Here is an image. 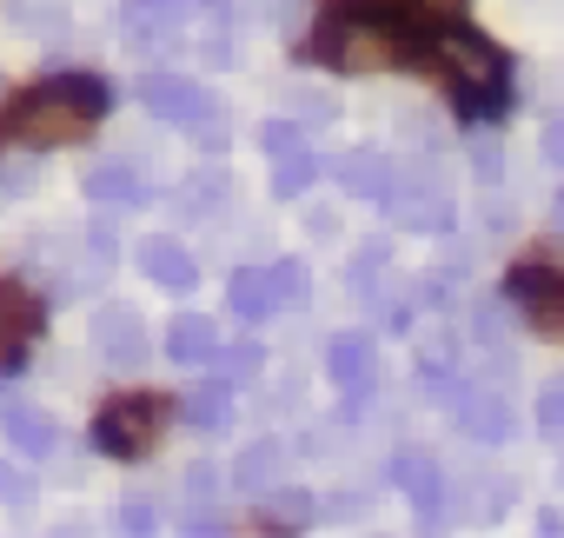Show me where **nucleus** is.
<instances>
[{
	"label": "nucleus",
	"instance_id": "4",
	"mask_svg": "<svg viewBox=\"0 0 564 538\" xmlns=\"http://www.w3.org/2000/svg\"><path fill=\"white\" fill-rule=\"evenodd\" d=\"M160 426H166V399L133 392V399L100 406V419H94V445L113 452V459H140V452L160 439Z\"/></svg>",
	"mask_w": 564,
	"mask_h": 538
},
{
	"label": "nucleus",
	"instance_id": "1",
	"mask_svg": "<svg viewBox=\"0 0 564 538\" xmlns=\"http://www.w3.org/2000/svg\"><path fill=\"white\" fill-rule=\"evenodd\" d=\"M107 107H113V87H107L100 74H61V80L34 87V94L8 114V127H14V140H28V147H74V140L94 133V120H100Z\"/></svg>",
	"mask_w": 564,
	"mask_h": 538
},
{
	"label": "nucleus",
	"instance_id": "41",
	"mask_svg": "<svg viewBox=\"0 0 564 538\" xmlns=\"http://www.w3.org/2000/svg\"><path fill=\"white\" fill-rule=\"evenodd\" d=\"M551 226H557V233H564V186H557V193H551Z\"/></svg>",
	"mask_w": 564,
	"mask_h": 538
},
{
	"label": "nucleus",
	"instance_id": "18",
	"mask_svg": "<svg viewBox=\"0 0 564 538\" xmlns=\"http://www.w3.org/2000/svg\"><path fill=\"white\" fill-rule=\"evenodd\" d=\"M87 200H100V206H147L153 193H147V180H140L133 166L107 160V166H94V173H87Z\"/></svg>",
	"mask_w": 564,
	"mask_h": 538
},
{
	"label": "nucleus",
	"instance_id": "13",
	"mask_svg": "<svg viewBox=\"0 0 564 538\" xmlns=\"http://www.w3.org/2000/svg\"><path fill=\"white\" fill-rule=\"evenodd\" d=\"M279 472H286V445H279V439H252V445L232 459V485H239L246 498H265V492L279 485Z\"/></svg>",
	"mask_w": 564,
	"mask_h": 538
},
{
	"label": "nucleus",
	"instance_id": "16",
	"mask_svg": "<svg viewBox=\"0 0 564 538\" xmlns=\"http://www.w3.org/2000/svg\"><path fill=\"white\" fill-rule=\"evenodd\" d=\"M226 306L246 320V326H259V320H272L279 313V293H272V266L259 273V266H246V273H232V287H226Z\"/></svg>",
	"mask_w": 564,
	"mask_h": 538
},
{
	"label": "nucleus",
	"instance_id": "10",
	"mask_svg": "<svg viewBox=\"0 0 564 538\" xmlns=\"http://www.w3.org/2000/svg\"><path fill=\"white\" fill-rule=\"evenodd\" d=\"M94 353L107 359V366H140L147 359V320L133 313V306H100L94 313Z\"/></svg>",
	"mask_w": 564,
	"mask_h": 538
},
{
	"label": "nucleus",
	"instance_id": "40",
	"mask_svg": "<svg viewBox=\"0 0 564 538\" xmlns=\"http://www.w3.org/2000/svg\"><path fill=\"white\" fill-rule=\"evenodd\" d=\"M419 8H425L432 21H458V14H465V0H419Z\"/></svg>",
	"mask_w": 564,
	"mask_h": 538
},
{
	"label": "nucleus",
	"instance_id": "21",
	"mask_svg": "<svg viewBox=\"0 0 564 538\" xmlns=\"http://www.w3.org/2000/svg\"><path fill=\"white\" fill-rule=\"evenodd\" d=\"M180 412H186V426H199V432H226V419H232V386H226V379H213V386L186 392V399H180Z\"/></svg>",
	"mask_w": 564,
	"mask_h": 538
},
{
	"label": "nucleus",
	"instance_id": "34",
	"mask_svg": "<svg viewBox=\"0 0 564 538\" xmlns=\"http://www.w3.org/2000/svg\"><path fill=\"white\" fill-rule=\"evenodd\" d=\"M505 333V300H478V340H498Z\"/></svg>",
	"mask_w": 564,
	"mask_h": 538
},
{
	"label": "nucleus",
	"instance_id": "15",
	"mask_svg": "<svg viewBox=\"0 0 564 538\" xmlns=\"http://www.w3.org/2000/svg\"><path fill=\"white\" fill-rule=\"evenodd\" d=\"M140 273L166 293H186L193 287V252L180 239H140Z\"/></svg>",
	"mask_w": 564,
	"mask_h": 538
},
{
	"label": "nucleus",
	"instance_id": "8",
	"mask_svg": "<svg viewBox=\"0 0 564 538\" xmlns=\"http://www.w3.org/2000/svg\"><path fill=\"white\" fill-rule=\"evenodd\" d=\"M326 373H333V386L346 392V412H359V406L372 399V379H379L372 340H366V333H339V340L326 346Z\"/></svg>",
	"mask_w": 564,
	"mask_h": 538
},
{
	"label": "nucleus",
	"instance_id": "17",
	"mask_svg": "<svg viewBox=\"0 0 564 538\" xmlns=\"http://www.w3.org/2000/svg\"><path fill=\"white\" fill-rule=\"evenodd\" d=\"M186 14H193V0H127V41H133V47H140V41H160V34H173Z\"/></svg>",
	"mask_w": 564,
	"mask_h": 538
},
{
	"label": "nucleus",
	"instance_id": "19",
	"mask_svg": "<svg viewBox=\"0 0 564 538\" xmlns=\"http://www.w3.org/2000/svg\"><path fill=\"white\" fill-rule=\"evenodd\" d=\"M339 186H346L352 200H386L392 160H386V153H346V160H339Z\"/></svg>",
	"mask_w": 564,
	"mask_h": 538
},
{
	"label": "nucleus",
	"instance_id": "35",
	"mask_svg": "<svg viewBox=\"0 0 564 538\" xmlns=\"http://www.w3.org/2000/svg\"><path fill=\"white\" fill-rule=\"evenodd\" d=\"M120 531H153V505L147 498H127L120 505Z\"/></svg>",
	"mask_w": 564,
	"mask_h": 538
},
{
	"label": "nucleus",
	"instance_id": "36",
	"mask_svg": "<svg viewBox=\"0 0 564 538\" xmlns=\"http://www.w3.org/2000/svg\"><path fill=\"white\" fill-rule=\"evenodd\" d=\"M193 127H199V147H206V153H219V147H226V120H219V107H213L206 120H193Z\"/></svg>",
	"mask_w": 564,
	"mask_h": 538
},
{
	"label": "nucleus",
	"instance_id": "23",
	"mask_svg": "<svg viewBox=\"0 0 564 538\" xmlns=\"http://www.w3.org/2000/svg\"><path fill=\"white\" fill-rule=\"evenodd\" d=\"M272 293H279V306H306L313 300V273H306L300 259H279L272 266Z\"/></svg>",
	"mask_w": 564,
	"mask_h": 538
},
{
	"label": "nucleus",
	"instance_id": "27",
	"mask_svg": "<svg viewBox=\"0 0 564 538\" xmlns=\"http://www.w3.org/2000/svg\"><path fill=\"white\" fill-rule=\"evenodd\" d=\"M219 193H226V173H219V166H206V173H193V180H186V200H180V206H186V213H213V206H219Z\"/></svg>",
	"mask_w": 564,
	"mask_h": 538
},
{
	"label": "nucleus",
	"instance_id": "25",
	"mask_svg": "<svg viewBox=\"0 0 564 538\" xmlns=\"http://www.w3.org/2000/svg\"><path fill=\"white\" fill-rule=\"evenodd\" d=\"M538 432L544 439H564V373L538 386Z\"/></svg>",
	"mask_w": 564,
	"mask_h": 538
},
{
	"label": "nucleus",
	"instance_id": "38",
	"mask_svg": "<svg viewBox=\"0 0 564 538\" xmlns=\"http://www.w3.org/2000/svg\"><path fill=\"white\" fill-rule=\"evenodd\" d=\"M471 166H478V180H498V147L478 140V147H471Z\"/></svg>",
	"mask_w": 564,
	"mask_h": 538
},
{
	"label": "nucleus",
	"instance_id": "33",
	"mask_svg": "<svg viewBox=\"0 0 564 538\" xmlns=\"http://www.w3.org/2000/svg\"><path fill=\"white\" fill-rule=\"evenodd\" d=\"M265 498H272V525H306V518H313V498H306V492H279V485H272Z\"/></svg>",
	"mask_w": 564,
	"mask_h": 538
},
{
	"label": "nucleus",
	"instance_id": "32",
	"mask_svg": "<svg viewBox=\"0 0 564 538\" xmlns=\"http://www.w3.org/2000/svg\"><path fill=\"white\" fill-rule=\"evenodd\" d=\"M34 498V478L21 459H0V505H28Z\"/></svg>",
	"mask_w": 564,
	"mask_h": 538
},
{
	"label": "nucleus",
	"instance_id": "29",
	"mask_svg": "<svg viewBox=\"0 0 564 538\" xmlns=\"http://www.w3.org/2000/svg\"><path fill=\"white\" fill-rule=\"evenodd\" d=\"M259 147H265V153L279 160V153H293V147H306V127H300L293 114H286V120H265V127H259Z\"/></svg>",
	"mask_w": 564,
	"mask_h": 538
},
{
	"label": "nucleus",
	"instance_id": "12",
	"mask_svg": "<svg viewBox=\"0 0 564 538\" xmlns=\"http://www.w3.org/2000/svg\"><path fill=\"white\" fill-rule=\"evenodd\" d=\"M392 478H399V492L425 512V525H438V505H445V472H438V459H432V452H399Z\"/></svg>",
	"mask_w": 564,
	"mask_h": 538
},
{
	"label": "nucleus",
	"instance_id": "20",
	"mask_svg": "<svg viewBox=\"0 0 564 538\" xmlns=\"http://www.w3.org/2000/svg\"><path fill=\"white\" fill-rule=\"evenodd\" d=\"M0 426H8V439H14V452L21 459H47L54 452V419L47 412H28V406H8V419H0Z\"/></svg>",
	"mask_w": 564,
	"mask_h": 538
},
{
	"label": "nucleus",
	"instance_id": "5",
	"mask_svg": "<svg viewBox=\"0 0 564 538\" xmlns=\"http://www.w3.org/2000/svg\"><path fill=\"white\" fill-rule=\"evenodd\" d=\"M438 399H445V412H452V426H458V432H471L478 445H505V439H511V406H505V399H498L491 386H471V379H452V386H445Z\"/></svg>",
	"mask_w": 564,
	"mask_h": 538
},
{
	"label": "nucleus",
	"instance_id": "14",
	"mask_svg": "<svg viewBox=\"0 0 564 538\" xmlns=\"http://www.w3.org/2000/svg\"><path fill=\"white\" fill-rule=\"evenodd\" d=\"M166 359H180V366H213V359H219V326H213L206 313H180V320L166 326Z\"/></svg>",
	"mask_w": 564,
	"mask_h": 538
},
{
	"label": "nucleus",
	"instance_id": "9",
	"mask_svg": "<svg viewBox=\"0 0 564 538\" xmlns=\"http://www.w3.org/2000/svg\"><path fill=\"white\" fill-rule=\"evenodd\" d=\"M140 100H147V114H160V120H173V127H193V120L213 114V94L193 87L186 74H147V80H140Z\"/></svg>",
	"mask_w": 564,
	"mask_h": 538
},
{
	"label": "nucleus",
	"instance_id": "39",
	"mask_svg": "<svg viewBox=\"0 0 564 538\" xmlns=\"http://www.w3.org/2000/svg\"><path fill=\"white\" fill-rule=\"evenodd\" d=\"M213 485H219L213 465H193V472H186V498H213Z\"/></svg>",
	"mask_w": 564,
	"mask_h": 538
},
{
	"label": "nucleus",
	"instance_id": "26",
	"mask_svg": "<svg viewBox=\"0 0 564 538\" xmlns=\"http://www.w3.org/2000/svg\"><path fill=\"white\" fill-rule=\"evenodd\" d=\"M286 114H293V120H333V114H339V100H333V94H319V87H286Z\"/></svg>",
	"mask_w": 564,
	"mask_h": 538
},
{
	"label": "nucleus",
	"instance_id": "37",
	"mask_svg": "<svg viewBox=\"0 0 564 538\" xmlns=\"http://www.w3.org/2000/svg\"><path fill=\"white\" fill-rule=\"evenodd\" d=\"M544 160H551V166H564V114H557V120H544Z\"/></svg>",
	"mask_w": 564,
	"mask_h": 538
},
{
	"label": "nucleus",
	"instance_id": "3",
	"mask_svg": "<svg viewBox=\"0 0 564 538\" xmlns=\"http://www.w3.org/2000/svg\"><path fill=\"white\" fill-rule=\"evenodd\" d=\"M319 54L333 67H346V74H392L405 61V34L392 21H379V14H352V21L339 14V21H326Z\"/></svg>",
	"mask_w": 564,
	"mask_h": 538
},
{
	"label": "nucleus",
	"instance_id": "6",
	"mask_svg": "<svg viewBox=\"0 0 564 538\" xmlns=\"http://www.w3.org/2000/svg\"><path fill=\"white\" fill-rule=\"evenodd\" d=\"M386 206H392V219H399L405 233H445V226H452V200H445V186H438L432 173L392 180V186H386Z\"/></svg>",
	"mask_w": 564,
	"mask_h": 538
},
{
	"label": "nucleus",
	"instance_id": "42",
	"mask_svg": "<svg viewBox=\"0 0 564 538\" xmlns=\"http://www.w3.org/2000/svg\"><path fill=\"white\" fill-rule=\"evenodd\" d=\"M0 419H8V386H0Z\"/></svg>",
	"mask_w": 564,
	"mask_h": 538
},
{
	"label": "nucleus",
	"instance_id": "2",
	"mask_svg": "<svg viewBox=\"0 0 564 538\" xmlns=\"http://www.w3.org/2000/svg\"><path fill=\"white\" fill-rule=\"evenodd\" d=\"M438 67L452 74V100H458V114H471V120H491L505 100H511V61L485 41V34H471V28H458V21H445V34H438Z\"/></svg>",
	"mask_w": 564,
	"mask_h": 538
},
{
	"label": "nucleus",
	"instance_id": "22",
	"mask_svg": "<svg viewBox=\"0 0 564 538\" xmlns=\"http://www.w3.org/2000/svg\"><path fill=\"white\" fill-rule=\"evenodd\" d=\"M313 180H319L313 147H293V153H279V160H272V193H279V200H306Z\"/></svg>",
	"mask_w": 564,
	"mask_h": 538
},
{
	"label": "nucleus",
	"instance_id": "7",
	"mask_svg": "<svg viewBox=\"0 0 564 538\" xmlns=\"http://www.w3.org/2000/svg\"><path fill=\"white\" fill-rule=\"evenodd\" d=\"M41 320H47L41 293L0 273V366H21V359H28V346H34Z\"/></svg>",
	"mask_w": 564,
	"mask_h": 538
},
{
	"label": "nucleus",
	"instance_id": "30",
	"mask_svg": "<svg viewBox=\"0 0 564 538\" xmlns=\"http://www.w3.org/2000/svg\"><path fill=\"white\" fill-rule=\"evenodd\" d=\"M219 366H226V379H252V373L265 366V346H252V340H239V346H219Z\"/></svg>",
	"mask_w": 564,
	"mask_h": 538
},
{
	"label": "nucleus",
	"instance_id": "24",
	"mask_svg": "<svg viewBox=\"0 0 564 538\" xmlns=\"http://www.w3.org/2000/svg\"><path fill=\"white\" fill-rule=\"evenodd\" d=\"M14 21H28L34 34H61L67 28V0H14Z\"/></svg>",
	"mask_w": 564,
	"mask_h": 538
},
{
	"label": "nucleus",
	"instance_id": "28",
	"mask_svg": "<svg viewBox=\"0 0 564 538\" xmlns=\"http://www.w3.org/2000/svg\"><path fill=\"white\" fill-rule=\"evenodd\" d=\"M226 21H232L226 8H206V34H199V54H206L213 67H226V61H232V41H226Z\"/></svg>",
	"mask_w": 564,
	"mask_h": 538
},
{
	"label": "nucleus",
	"instance_id": "31",
	"mask_svg": "<svg viewBox=\"0 0 564 538\" xmlns=\"http://www.w3.org/2000/svg\"><path fill=\"white\" fill-rule=\"evenodd\" d=\"M41 186V166L34 160H0V200H21Z\"/></svg>",
	"mask_w": 564,
	"mask_h": 538
},
{
	"label": "nucleus",
	"instance_id": "11",
	"mask_svg": "<svg viewBox=\"0 0 564 538\" xmlns=\"http://www.w3.org/2000/svg\"><path fill=\"white\" fill-rule=\"evenodd\" d=\"M544 333H557L564 326V280L557 273H544V266H518V273H511V287H505Z\"/></svg>",
	"mask_w": 564,
	"mask_h": 538
}]
</instances>
